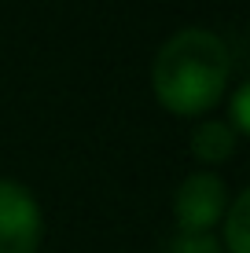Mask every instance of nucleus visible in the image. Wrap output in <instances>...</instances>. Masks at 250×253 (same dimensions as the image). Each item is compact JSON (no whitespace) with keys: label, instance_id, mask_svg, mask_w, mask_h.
I'll use <instances>...</instances> for the list:
<instances>
[{"label":"nucleus","instance_id":"1","mask_svg":"<svg viewBox=\"0 0 250 253\" xmlns=\"http://www.w3.org/2000/svg\"><path fill=\"white\" fill-rule=\"evenodd\" d=\"M232 77V55L225 41L210 30H177L158 48L151 63V88L154 99L180 118L206 114L217 107Z\"/></svg>","mask_w":250,"mask_h":253},{"label":"nucleus","instance_id":"2","mask_svg":"<svg viewBox=\"0 0 250 253\" xmlns=\"http://www.w3.org/2000/svg\"><path fill=\"white\" fill-rule=\"evenodd\" d=\"M225 209H228V187L217 172H192L180 180L173 198L177 231H213Z\"/></svg>","mask_w":250,"mask_h":253},{"label":"nucleus","instance_id":"3","mask_svg":"<svg viewBox=\"0 0 250 253\" xmlns=\"http://www.w3.org/2000/svg\"><path fill=\"white\" fill-rule=\"evenodd\" d=\"M41 242V206L22 184L0 180V253H33Z\"/></svg>","mask_w":250,"mask_h":253},{"label":"nucleus","instance_id":"4","mask_svg":"<svg viewBox=\"0 0 250 253\" xmlns=\"http://www.w3.org/2000/svg\"><path fill=\"white\" fill-rule=\"evenodd\" d=\"M236 132L225 125V121H206L192 132L188 139V147H192V154L206 165H217V162H228L232 154H236Z\"/></svg>","mask_w":250,"mask_h":253},{"label":"nucleus","instance_id":"5","mask_svg":"<svg viewBox=\"0 0 250 253\" xmlns=\"http://www.w3.org/2000/svg\"><path fill=\"white\" fill-rule=\"evenodd\" d=\"M221 224H225V250L228 253H250V239H247V228H250V191H239L236 198L228 202L225 216H221Z\"/></svg>","mask_w":250,"mask_h":253},{"label":"nucleus","instance_id":"6","mask_svg":"<svg viewBox=\"0 0 250 253\" xmlns=\"http://www.w3.org/2000/svg\"><path fill=\"white\" fill-rule=\"evenodd\" d=\"M162 253H225L213 231H177Z\"/></svg>","mask_w":250,"mask_h":253},{"label":"nucleus","instance_id":"7","mask_svg":"<svg viewBox=\"0 0 250 253\" xmlns=\"http://www.w3.org/2000/svg\"><path fill=\"white\" fill-rule=\"evenodd\" d=\"M247 103H250V84H247V81H239V88L232 92V99H228V114H232V118L225 121V125H228L236 136H243L247 128H250V118H247Z\"/></svg>","mask_w":250,"mask_h":253}]
</instances>
